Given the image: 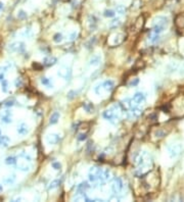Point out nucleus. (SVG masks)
Instances as JSON below:
<instances>
[{
	"label": "nucleus",
	"instance_id": "1",
	"mask_svg": "<svg viewBox=\"0 0 184 202\" xmlns=\"http://www.w3.org/2000/svg\"><path fill=\"white\" fill-rule=\"evenodd\" d=\"M102 172H103V170H102L101 168H99V166H92L88 172L89 181L92 182V183L97 182V181H101Z\"/></svg>",
	"mask_w": 184,
	"mask_h": 202
},
{
	"label": "nucleus",
	"instance_id": "2",
	"mask_svg": "<svg viewBox=\"0 0 184 202\" xmlns=\"http://www.w3.org/2000/svg\"><path fill=\"white\" fill-rule=\"evenodd\" d=\"M110 189H112L113 193L115 194L116 196L120 195V194L122 193V191L124 190V183H123V181H122V179L116 178L115 181H114V183L110 186Z\"/></svg>",
	"mask_w": 184,
	"mask_h": 202
},
{
	"label": "nucleus",
	"instance_id": "3",
	"mask_svg": "<svg viewBox=\"0 0 184 202\" xmlns=\"http://www.w3.org/2000/svg\"><path fill=\"white\" fill-rule=\"evenodd\" d=\"M182 150V145L181 144H172L168 147V153H169V156L171 158H176L178 155L180 154Z\"/></svg>",
	"mask_w": 184,
	"mask_h": 202
},
{
	"label": "nucleus",
	"instance_id": "4",
	"mask_svg": "<svg viewBox=\"0 0 184 202\" xmlns=\"http://www.w3.org/2000/svg\"><path fill=\"white\" fill-rule=\"evenodd\" d=\"M102 116H103L106 120H108L110 123L113 124V125H116V124H117V120L119 118V116L115 113V111H114L113 109L104 110L103 113H102Z\"/></svg>",
	"mask_w": 184,
	"mask_h": 202
},
{
	"label": "nucleus",
	"instance_id": "5",
	"mask_svg": "<svg viewBox=\"0 0 184 202\" xmlns=\"http://www.w3.org/2000/svg\"><path fill=\"white\" fill-rule=\"evenodd\" d=\"M145 99H146V95H145V93L137 92V93H135L134 96H133L132 103H134L135 105H140V104H142L143 102H144Z\"/></svg>",
	"mask_w": 184,
	"mask_h": 202
},
{
	"label": "nucleus",
	"instance_id": "6",
	"mask_svg": "<svg viewBox=\"0 0 184 202\" xmlns=\"http://www.w3.org/2000/svg\"><path fill=\"white\" fill-rule=\"evenodd\" d=\"M61 140V136L57 133H52L46 137V141H47L48 144L50 145H55L59 143V141Z\"/></svg>",
	"mask_w": 184,
	"mask_h": 202
},
{
	"label": "nucleus",
	"instance_id": "7",
	"mask_svg": "<svg viewBox=\"0 0 184 202\" xmlns=\"http://www.w3.org/2000/svg\"><path fill=\"white\" fill-rule=\"evenodd\" d=\"M148 156L146 151H142L138 154V156L136 157V164L137 166H143L144 164H146V157Z\"/></svg>",
	"mask_w": 184,
	"mask_h": 202
},
{
	"label": "nucleus",
	"instance_id": "8",
	"mask_svg": "<svg viewBox=\"0 0 184 202\" xmlns=\"http://www.w3.org/2000/svg\"><path fill=\"white\" fill-rule=\"evenodd\" d=\"M120 105H121V107H122V109H123V111H126V112H127L128 110L130 109V108L133 106L132 99H129V98L124 99V100H122L121 102H120Z\"/></svg>",
	"mask_w": 184,
	"mask_h": 202
},
{
	"label": "nucleus",
	"instance_id": "9",
	"mask_svg": "<svg viewBox=\"0 0 184 202\" xmlns=\"http://www.w3.org/2000/svg\"><path fill=\"white\" fill-rule=\"evenodd\" d=\"M57 75L61 78H63V79L68 80V78H71V69L67 67H61V69H59V71H57Z\"/></svg>",
	"mask_w": 184,
	"mask_h": 202
},
{
	"label": "nucleus",
	"instance_id": "10",
	"mask_svg": "<svg viewBox=\"0 0 184 202\" xmlns=\"http://www.w3.org/2000/svg\"><path fill=\"white\" fill-rule=\"evenodd\" d=\"M154 25H158V26H162L164 28H166L168 26V19L166 16H163V15H159L158 17L154 19Z\"/></svg>",
	"mask_w": 184,
	"mask_h": 202
},
{
	"label": "nucleus",
	"instance_id": "11",
	"mask_svg": "<svg viewBox=\"0 0 184 202\" xmlns=\"http://www.w3.org/2000/svg\"><path fill=\"white\" fill-rule=\"evenodd\" d=\"M24 49H25L24 44L20 43V42H15V43H12V44H10V45H9V50H10V51L22 52Z\"/></svg>",
	"mask_w": 184,
	"mask_h": 202
},
{
	"label": "nucleus",
	"instance_id": "12",
	"mask_svg": "<svg viewBox=\"0 0 184 202\" xmlns=\"http://www.w3.org/2000/svg\"><path fill=\"white\" fill-rule=\"evenodd\" d=\"M100 61H101V56H100L99 54H95V55L90 57V59H89V65H90L91 67H97L100 63Z\"/></svg>",
	"mask_w": 184,
	"mask_h": 202
},
{
	"label": "nucleus",
	"instance_id": "13",
	"mask_svg": "<svg viewBox=\"0 0 184 202\" xmlns=\"http://www.w3.org/2000/svg\"><path fill=\"white\" fill-rule=\"evenodd\" d=\"M102 87H103V89L105 91L110 92V91L114 90V88H115V83H114L112 80H106V81H104V82L102 83Z\"/></svg>",
	"mask_w": 184,
	"mask_h": 202
},
{
	"label": "nucleus",
	"instance_id": "14",
	"mask_svg": "<svg viewBox=\"0 0 184 202\" xmlns=\"http://www.w3.org/2000/svg\"><path fill=\"white\" fill-rule=\"evenodd\" d=\"M17 133L20 134V135H26L27 133L29 132V129H28V126L26 125L25 123H22L20 125L17 126Z\"/></svg>",
	"mask_w": 184,
	"mask_h": 202
},
{
	"label": "nucleus",
	"instance_id": "15",
	"mask_svg": "<svg viewBox=\"0 0 184 202\" xmlns=\"http://www.w3.org/2000/svg\"><path fill=\"white\" fill-rule=\"evenodd\" d=\"M57 63V59L54 56H51V57H46L43 61V65H46V67H52L55 63Z\"/></svg>",
	"mask_w": 184,
	"mask_h": 202
},
{
	"label": "nucleus",
	"instance_id": "16",
	"mask_svg": "<svg viewBox=\"0 0 184 202\" xmlns=\"http://www.w3.org/2000/svg\"><path fill=\"white\" fill-rule=\"evenodd\" d=\"M59 116H61V114H59V111H54L53 113L50 115V118H49V124H50V125H54V124H57V122H59Z\"/></svg>",
	"mask_w": 184,
	"mask_h": 202
},
{
	"label": "nucleus",
	"instance_id": "17",
	"mask_svg": "<svg viewBox=\"0 0 184 202\" xmlns=\"http://www.w3.org/2000/svg\"><path fill=\"white\" fill-rule=\"evenodd\" d=\"M175 23H176V25H177L178 28H180V29L184 28V13L179 14L177 17H176Z\"/></svg>",
	"mask_w": 184,
	"mask_h": 202
},
{
	"label": "nucleus",
	"instance_id": "18",
	"mask_svg": "<svg viewBox=\"0 0 184 202\" xmlns=\"http://www.w3.org/2000/svg\"><path fill=\"white\" fill-rule=\"evenodd\" d=\"M83 108H84L85 111L88 112V113H92V112L94 111L93 104L90 103V102H84V103H83Z\"/></svg>",
	"mask_w": 184,
	"mask_h": 202
},
{
	"label": "nucleus",
	"instance_id": "19",
	"mask_svg": "<svg viewBox=\"0 0 184 202\" xmlns=\"http://www.w3.org/2000/svg\"><path fill=\"white\" fill-rule=\"evenodd\" d=\"M124 38H125V35L124 34H117L115 36V39H114V42L113 44L114 45H119V44H121L122 42L124 41Z\"/></svg>",
	"mask_w": 184,
	"mask_h": 202
},
{
	"label": "nucleus",
	"instance_id": "20",
	"mask_svg": "<svg viewBox=\"0 0 184 202\" xmlns=\"http://www.w3.org/2000/svg\"><path fill=\"white\" fill-rule=\"evenodd\" d=\"M10 142V139H9L7 136H0V146L2 147H7Z\"/></svg>",
	"mask_w": 184,
	"mask_h": 202
},
{
	"label": "nucleus",
	"instance_id": "21",
	"mask_svg": "<svg viewBox=\"0 0 184 202\" xmlns=\"http://www.w3.org/2000/svg\"><path fill=\"white\" fill-rule=\"evenodd\" d=\"M148 40H150L152 43H156L160 40V34H156L154 32H150V34L148 35Z\"/></svg>",
	"mask_w": 184,
	"mask_h": 202
},
{
	"label": "nucleus",
	"instance_id": "22",
	"mask_svg": "<svg viewBox=\"0 0 184 202\" xmlns=\"http://www.w3.org/2000/svg\"><path fill=\"white\" fill-rule=\"evenodd\" d=\"M121 24H122L121 19H115L110 23V29H117L118 27L121 26Z\"/></svg>",
	"mask_w": 184,
	"mask_h": 202
},
{
	"label": "nucleus",
	"instance_id": "23",
	"mask_svg": "<svg viewBox=\"0 0 184 202\" xmlns=\"http://www.w3.org/2000/svg\"><path fill=\"white\" fill-rule=\"evenodd\" d=\"M61 180H53L50 183V185H49V187H48V189L49 190H53V189H55V188H57L59 185H61Z\"/></svg>",
	"mask_w": 184,
	"mask_h": 202
},
{
	"label": "nucleus",
	"instance_id": "24",
	"mask_svg": "<svg viewBox=\"0 0 184 202\" xmlns=\"http://www.w3.org/2000/svg\"><path fill=\"white\" fill-rule=\"evenodd\" d=\"M88 188H89L88 183H86V182H83V183H81L80 185L78 186V191L80 192V193H84L85 190H87Z\"/></svg>",
	"mask_w": 184,
	"mask_h": 202
},
{
	"label": "nucleus",
	"instance_id": "25",
	"mask_svg": "<svg viewBox=\"0 0 184 202\" xmlns=\"http://www.w3.org/2000/svg\"><path fill=\"white\" fill-rule=\"evenodd\" d=\"M95 42H96V37H93V38H91L89 41H87L86 43H85V47H86L87 49H90L91 47H93Z\"/></svg>",
	"mask_w": 184,
	"mask_h": 202
},
{
	"label": "nucleus",
	"instance_id": "26",
	"mask_svg": "<svg viewBox=\"0 0 184 202\" xmlns=\"http://www.w3.org/2000/svg\"><path fill=\"white\" fill-rule=\"evenodd\" d=\"M103 15L105 17H114L116 15V11L113 9H105L103 11Z\"/></svg>",
	"mask_w": 184,
	"mask_h": 202
},
{
	"label": "nucleus",
	"instance_id": "27",
	"mask_svg": "<svg viewBox=\"0 0 184 202\" xmlns=\"http://www.w3.org/2000/svg\"><path fill=\"white\" fill-rule=\"evenodd\" d=\"M1 120H2L3 123H5V124H9V123H11L12 120H11V117H10V113H6V114H3L2 116H1Z\"/></svg>",
	"mask_w": 184,
	"mask_h": 202
},
{
	"label": "nucleus",
	"instance_id": "28",
	"mask_svg": "<svg viewBox=\"0 0 184 202\" xmlns=\"http://www.w3.org/2000/svg\"><path fill=\"white\" fill-rule=\"evenodd\" d=\"M41 83L44 85V86L48 87V88H52V84H51V82H50V80L48 79V78H45V77L41 78Z\"/></svg>",
	"mask_w": 184,
	"mask_h": 202
},
{
	"label": "nucleus",
	"instance_id": "29",
	"mask_svg": "<svg viewBox=\"0 0 184 202\" xmlns=\"http://www.w3.org/2000/svg\"><path fill=\"white\" fill-rule=\"evenodd\" d=\"M63 35L61 34V33H57V34H54L53 36V42H55V43H61V41H63Z\"/></svg>",
	"mask_w": 184,
	"mask_h": 202
},
{
	"label": "nucleus",
	"instance_id": "30",
	"mask_svg": "<svg viewBox=\"0 0 184 202\" xmlns=\"http://www.w3.org/2000/svg\"><path fill=\"white\" fill-rule=\"evenodd\" d=\"M110 170H103L101 181H108V180H110Z\"/></svg>",
	"mask_w": 184,
	"mask_h": 202
},
{
	"label": "nucleus",
	"instance_id": "31",
	"mask_svg": "<svg viewBox=\"0 0 184 202\" xmlns=\"http://www.w3.org/2000/svg\"><path fill=\"white\" fill-rule=\"evenodd\" d=\"M116 12L119 14H124L126 12V7L124 5H117L116 6Z\"/></svg>",
	"mask_w": 184,
	"mask_h": 202
},
{
	"label": "nucleus",
	"instance_id": "32",
	"mask_svg": "<svg viewBox=\"0 0 184 202\" xmlns=\"http://www.w3.org/2000/svg\"><path fill=\"white\" fill-rule=\"evenodd\" d=\"M5 164H17V158L14 156H9L5 159Z\"/></svg>",
	"mask_w": 184,
	"mask_h": 202
},
{
	"label": "nucleus",
	"instance_id": "33",
	"mask_svg": "<svg viewBox=\"0 0 184 202\" xmlns=\"http://www.w3.org/2000/svg\"><path fill=\"white\" fill-rule=\"evenodd\" d=\"M102 89H103V87H102V83H98V84L96 85L95 87H94V92H95L96 94L100 95Z\"/></svg>",
	"mask_w": 184,
	"mask_h": 202
},
{
	"label": "nucleus",
	"instance_id": "34",
	"mask_svg": "<svg viewBox=\"0 0 184 202\" xmlns=\"http://www.w3.org/2000/svg\"><path fill=\"white\" fill-rule=\"evenodd\" d=\"M15 181V176L14 175H11V176H9L7 179H5V183L7 184H12L13 182Z\"/></svg>",
	"mask_w": 184,
	"mask_h": 202
},
{
	"label": "nucleus",
	"instance_id": "35",
	"mask_svg": "<svg viewBox=\"0 0 184 202\" xmlns=\"http://www.w3.org/2000/svg\"><path fill=\"white\" fill-rule=\"evenodd\" d=\"M17 17L21 19H25L27 17V12L24 10H20L19 11V13H17Z\"/></svg>",
	"mask_w": 184,
	"mask_h": 202
},
{
	"label": "nucleus",
	"instance_id": "36",
	"mask_svg": "<svg viewBox=\"0 0 184 202\" xmlns=\"http://www.w3.org/2000/svg\"><path fill=\"white\" fill-rule=\"evenodd\" d=\"M52 168H54L55 170H61V164H59V161H54V162H52Z\"/></svg>",
	"mask_w": 184,
	"mask_h": 202
},
{
	"label": "nucleus",
	"instance_id": "37",
	"mask_svg": "<svg viewBox=\"0 0 184 202\" xmlns=\"http://www.w3.org/2000/svg\"><path fill=\"white\" fill-rule=\"evenodd\" d=\"M1 83H2V91L3 92H7V90H8V83H7V81L3 80Z\"/></svg>",
	"mask_w": 184,
	"mask_h": 202
},
{
	"label": "nucleus",
	"instance_id": "38",
	"mask_svg": "<svg viewBox=\"0 0 184 202\" xmlns=\"http://www.w3.org/2000/svg\"><path fill=\"white\" fill-rule=\"evenodd\" d=\"M19 168H20L21 170H23V172H28V170H30V166H27V164H19Z\"/></svg>",
	"mask_w": 184,
	"mask_h": 202
},
{
	"label": "nucleus",
	"instance_id": "39",
	"mask_svg": "<svg viewBox=\"0 0 184 202\" xmlns=\"http://www.w3.org/2000/svg\"><path fill=\"white\" fill-rule=\"evenodd\" d=\"M77 36H78L77 32L71 33V34H70V36H69V40H70V41H74V40H76V39H77Z\"/></svg>",
	"mask_w": 184,
	"mask_h": 202
},
{
	"label": "nucleus",
	"instance_id": "40",
	"mask_svg": "<svg viewBox=\"0 0 184 202\" xmlns=\"http://www.w3.org/2000/svg\"><path fill=\"white\" fill-rule=\"evenodd\" d=\"M165 135H166V133H165V131H162V130H158L156 133V136L158 138H163Z\"/></svg>",
	"mask_w": 184,
	"mask_h": 202
},
{
	"label": "nucleus",
	"instance_id": "41",
	"mask_svg": "<svg viewBox=\"0 0 184 202\" xmlns=\"http://www.w3.org/2000/svg\"><path fill=\"white\" fill-rule=\"evenodd\" d=\"M4 105L6 106V107H10V106H13V105H14V100H13V99H11V100H7L6 102L4 103Z\"/></svg>",
	"mask_w": 184,
	"mask_h": 202
},
{
	"label": "nucleus",
	"instance_id": "42",
	"mask_svg": "<svg viewBox=\"0 0 184 202\" xmlns=\"http://www.w3.org/2000/svg\"><path fill=\"white\" fill-rule=\"evenodd\" d=\"M75 96H76V91L72 90V91H70V92L68 93V98H69V99H73Z\"/></svg>",
	"mask_w": 184,
	"mask_h": 202
},
{
	"label": "nucleus",
	"instance_id": "43",
	"mask_svg": "<svg viewBox=\"0 0 184 202\" xmlns=\"http://www.w3.org/2000/svg\"><path fill=\"white\" fill-rule=\"evenodd\" d=\"M86 138H87V135L85 133L79 134V135H78V140H79V141H84V140H86Z\"/></svg>",
	"mask_w": 184,
	"mask_h": 202
},
{
	"label": "nucleus",
	"instance_id": "44",
	"mask_svg": "<svg viewBox=\"0 0 184 202\" xmlns=\"http://www.w3.org/2000/svg\"><path fill=\"white\" fill-rule=\"evenodd\" d=\"M138 82H139V80H138V79H134V81H132V82L130 83V86L135 87L137 84H138Z\"/></svg>",
	"mask_w": 184,
	"mask_h": 202
},
{
	"label": "nucleus",
	"instance_id": "45",
	"mask_svg": "<svg viewBox=\"0 0 184 202\" xmlns=\"http://www.w3.org/2000/svg\"><path fill=\"white\" fill-rule=\"evenodd\" d=\"M25 35H26L27 37H30L31 35H32V32H31L30 30H26V32H25Z\"/></svg>",
	"mask_w": 184,
	"mask_h": 202
},
{
	"label": "nucleus",
	"instance_id": "46",
	"mask_svg": "<svg viewBox=\"0 0 184 202\" xmlns=\"http://www.w3.org/2000/svg\"><path fill=\"white\" fill-rule=\"evenodd\" d=\"M15 85H17V87H19V86H22V81H21V80L17 79V81H15Z\"/></svg>",
	"mask_w": 184,
	"mask_h": 202
},
{
	"label": "nucleus",
	"instance_id": "47",
	"mask_svg": "<svg viewBox=\"0 0 184 202\" xmlns=\"http://www.w3.org/2000/svg\"><path fill=\"white\" fill-rule=\"evenodd\" d=\"M3 80H4V75L1 73V74H0V82H2Z\"/></svg>",
	"mask_w": 184,
	"mask_h": 202
},
{
	"label": "nucleus",
	"instance_id": "48",
	"mask_svg": "<svg viewBox=\"0 0 184 202\" xmlns=\"http://www.w3.org/2000/svg\"><path fill=\"white\" fill-rule=\"evenodd\" d=\"M3 8H4V3L0 1V10H2Z\"/></svg>",
	"mask_w": 184,
	"mask_h": 202
},
{
	"label": "nucleus",
	"instance_id": "49",
	"mask_svg": "<svg viewBox=\"0 0 184 202\" xmlns=\"http://www.w3.org/2000/svg\"><path fill=\"white\" fill-rule=\"evenodd\" d=\"M2 190H3V187H2V185H0V193L2 192Z\"/></svg>",
	"mask_w": 184,
	"mask_h": 202
}]
</instances>
